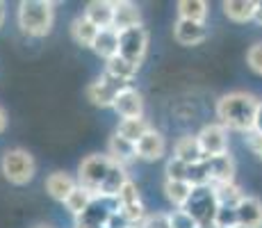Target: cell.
<instances>
[{"label": "cell", "mask_w": 262, "mask_h": 228, "mask_svg": "<svg viewBox=\"0 0 262 228\" xmlns=\"http://www.w3.org/2000/svg\"><path fill=\"white\" fill-rule=\"evenodd\" d=\"M258 103L255 96L246 94V91H233L226 94L224 98L216 103V119L226 130H235V133H249L255 128V114H258Z\"/></svg>", "instance_id": "cell-1"}, {"label": "cell", "mask_w": 262, "mask_h": 228, "mask_svg": "<svg viewBox=\"0 0 262 228\" xmlns=\"http://www.w3.org/2000/svg\"><path fill=\"white\" fill-rule=\"evenodd\" d=\"M55 5L48 0H23L18 5V14L16 21L23 34L28 37H46L53 30V21H55Z\"/></svg>", "instance_id": "cell-2"}, {"label": "cell", "mask_w": 262, "mask_h": 228, "mask_svg": "<svg viewBox=\"0 0 262 228\" xmlns=\"http://www.w3.org/2000/svg\"><path fill=\"white\" fill-rule=\"evenodd\" d=\"M0 171L12 185H28L37 174V162H34L32 153L25 149H9L3 153L0 160Z\"/></svg>", "instance_id": "cell-3"}, {"label": "cell", "mask_w": 262, "mask_h": 228, "mask_svg": "<svg viewBox=\"0 0 262 228\" xmlns=\"http://www.w3.org/2000/svg\"><path fill=\"white\" fill-rule=\"evenodd\" d=\"M216 208H219V203L214 199L212 187L203 185V187H191V194H189L187 203L183 205V210L194 217L199 226H210L214 219Z\"/></svg>", "instance_id": "cell-4"}, {"label": "cell", "mask_w": 262, "mask_h": 228, "mask_svg": "<svg viewBox=\"0 0 262 228\" xmlns=\"http://www.w3.org/2000/svg\"><path fill=\"white\" fill-rule=\"evenodd\" d=\"M110 164H112V160L107 158V153L100 155V153H94L89 155V158H84L80 162V171H78V187H82V190H87L92 196L98 194L100 190V182L105 180V176H107L110 171Z\"/></svg>", "instance_id": "cell-5"}, {"label": "cell", "mask_w": 262, "mask_h": 228, "mask_svg": "<svg viewBox=\"0 0 262 228\" xmlns=\"http://www.w3.org/2000/svg\"><path fill=\"white\" fill-rule=\"evenodd\" d=\"M146 50H148V30L144 25H135L119 32V57H123L125 62L139 67L146 57Z\"/></svg>", "instance_id": "cell-6"}, {"label": "cell", "mask_w": 262, "mask_h": 228, "mask_svg": "<svg viewBox=\"0 0 262 228\" xmlns=\"http://www.w3.org/2000/svg\"><path fill=\"white\" fill-rule=\"evenodd\" d=\"M130 85L133 82H123V80H117L112 75L103 73L96 82H92L87 87V98L92 100L96 108H112L117 94L123 91L125 87H130Z\"/></svg>", "instance_id": "cell-7"}, {"label": "cell", "mask_w": 262, "mask_h": 228, "mask_svg": "<svg viewBox=\"0 0 262 228\" xmlns=\"http://www.w3.org/2000/svg\"><path fill=\"white\" fill-rule=\"evenodd\" d=\"M196 139H199V146H201V151H203L205 160L228 153V130L221 123L203 126V130L196 135Z\"/></svg>", "instance_id": "cell-8"}, {"label": "cell", "mask_w": 262, "mask_h": 228, "mask_svg": "<svg viewBox=\"0 0 262 228\" xmlns=\"http://www.w3.org/2000/svg\"><path fill=\"white\" fill-rule=\"evenodd\" d=\"M135 151H137V158L146 162H155L167 153V139L160 130L148 128L146 133L135 141Z\"/></svg>", "instance_id": "cell-9"}, {"label": "cell", "mask_w": 262, "mask_h": 228, "mask_svg": "<svg viewBox=\"0 0 262 228\" xmlns=\"http://www.w3.org/2000/svg\"><path fill=\"white\" fill-rule=\"evenodd\" d=\"M112 110L121 119H144V98L137 89L130 85L123 91H119L114 98Z\"/></svg>", "instance_id": "cell-10"}, {"label": "cell", "mask_w": 262, "mask_h": 228, "mask_svg": "<svg viewBox=\"0 0 262 228\" xmlns=\"http://www.w3.org/2000/svg\"><path fill=\"white\" fill-rule=\"evenodd\" d=\"M235 215H237V228H262V201L244 194L235 205Z\"/></svg>", "instance_id": "cell-11"}, {"label": "cell", "mask_w": 262, "mask_h": 228, "mask_svg": "<svg viewBox=\"0 0 262 228\" xmlns=\"http://www.w3.org/2000/svg\"><path fill=\"white\" fill-rule=\"evenodd\" d=\"M173 37H176V42L183 46H199L208 37V28H205V23H194V21L178 18L173 25Z\"/></svg>", "instance_id": "cell-12"}, {"label": "cell", "mask_w": 262, "mask_h": 228, "mask_svg": "<svg viewBox=\"0 0 262 228\" xmlns=\"http://www.w3.org/2000/svg\"><path fill=\"white\" fill-rule=\"evenodd\" d=\"M114 7V16H112V30L123 32L128 28L135 25H142V14H139L137 5L128 3V0H121V3H112Z\"/></svg>", "instance_id": "cell-13"}, {"label": "cell", "mask_w": 262, "mask_h": 228, "mask_svg": "<svg viewBox=\"0 0 262 228\" xmlns=\"http://www.w3.org/2000/svg\"><path fill=\"white\" fill-rule=\"evenodd\" d=\"M78 187V182H75L73 176H69L67 171H53V174L46 178V192L50 199L59 201V203H64V201L69 199V194Z\"/></svg>", "instance_id": "cell-14"}, {"label": "cell", "mask_w": 262, "mask_h": 228, "mask_svg": "<svg viewBox=\"0 0 262 228\" xmlns=\"http://www.w3.org/2000/svg\"><path fill=\"white\" fill-rule=\"evenodd\" d=\"M210 169V185H226V182H235V162L228 153L208 158Z\"/></svg>", "instance_id": "cell-15"}, {"label": "cell", "mask_w": 262, "mask_h": 228, "mask_svg": "<svg viewBox=\"0 0 262 228\" xmlns=\"http://www.w3.org/2000/svg\"><path fill=\"white\" fill-rule=\"evenodd\" d=\"M173 158H178L180 162H185L187 167L205 160V155H203V151H201L196 135H183L178 141H176V146H173Z\"/></svg>", "instance_id": "cell-16"}, {"label": "cell", "mask_w": 262, "mask_h": 228, "mask_svg": "<svg viewBox=\"0 0 262 228\" xmlns=\"http://www.w3.org/2000/svg\"><path fill=\"white\" fill-rule=\"evenodd\" d=\"M84 18L89 23H94L98 30H105V28H112V16H114V7L112 3L107 0H94L84 7Z\"/></svg>", "instance_id": "cell-17"}, {"label": "cell", "mask_w": 262, "mask_h": 228, "mask_svg": "<svg viewBox=\"0 0 262 228\" xmlns=\"http://www.w3.org/2000/svg\"><path fill=\"white\" fill-rule=\"evenodd\" d=\"M94 53L98 55V57H103L105 62L112 57H117L119 55V32L112 28H105V30H98V34H96L94 39Z\"/></svg>", "instance_id": "cell-18"}, {"label": "cell", "mask_w": 262, "mask_h": 228, "mask_svg": "<svg viewBox=\"0 0 262 228\" xmlns=\"http://www.w3.org/2000/svg\"><path fill=\"white\" fill-rule=\"evenodd\" d=\"M107 158L114 162V164L125 167L128 162L137 160V151H135L133 141H125L123 137L112 135L110 137V144H107Z\"/></svg>", "instance_id": "cell-19"}, {"label": "cell", "mask_w": 262, "mask_h": 228, "mask_svg": "<svg viewBox=\"0 0 262 228\" xmlns=\"http://www.w3.org/2000/svg\"><path fill=\"white\" fill-rule=\"evenodd\" d=\"M255 12H258V3L255 0H226L224 3V14L235 23L253 21Z\"/></svg>", "instance_id": "cell-20"}, {"label": "cell", "mask_w": 262, "mask_h": 228, "mask_svg": "<svg viewBox=\"0 0 262 228\" xmlns=\"http://www.w3.org/2000/svg\"><path fill=\"white\" fill-rule=\"evenodd\" d=\"M110 212L98 201H92V205L75 217V228H107Z\"/></svg>", "instance_id": "cell-21"}, {"label": "cell", "mask_w": 262, "mask_h": 228, "mask_svg": "<svg viewBox=\"0 0 262 228\" xmlns=\"http://www.w3.org/2000/svg\"><path fill=\"white\" fill-rule=\"evenodd\" d=\"M128 174H125V167L121 164H110V171L107 176H105V180L100 182V190L98 194H105V196H117L121 190H123V185L128 182Z\"/></svg>", "instance_id": "cell-22"}, {"label": "cell", "mask_w": 262, "mask_h": 228, "mask_svg": "<svg viewBox=\"0 0 262 228\" xmlns=\"http://www.w3.org/2000/svg\"><path fill=\"white\" fill-rule=\"evenodd\" d=\"M137 71H139V67L125 62V59L119 57V55L105 62V73L112 75V78H117V80H123V82H133L135 75H137Z\"/></svg>", "instance_id": "cell-23"}, {"label": "cell", "mask_w": 262, "mask_h": 228, "mask_svg": "<svg viewBox=\"0 0 262 228\" xmlns=\"http://www.w3.org/2000/svg\"><path fill=\"white\" fill-rule=\"evenodd\" d=\"M178 14H180V18H185V21L205 23V16H208V3H205V0H180Z\"/></svg>", "instance_id": "cell-24"}, {"label": "cell", "mask_w": 262, "mask_h": 228, "mask_svg": "<svg viewBox=\"0 0 262 228\" xmlns=\"http://www.w3.org/2000/svg\"><path fill=\"white\" fill-rule=\"evenodd\" d=\"M71 34H73L75 44L89 46V48H92L96 34H98V28H96L94 23H89L84 16H78V18H75V21L71 23Z\"/></svg>", "instance_id": "cell-25"}, {"label": "cell", "mask_w": 262, "mask_h": 228, "mask_svg": "<svg viewBox=\"0 0 262 228\" xmlns=\"http://www.w3.org/2000/svg\"><path fill=\"white\" fill-rule=\"evenodd\" d=\"M214 192V199L219 205L224 208H235L242 201V196H244V192L239 190L235 182H226V185H210Z\"/></svg>", "instance_id": "cell-26"}, {"label": "cell", "mask_w": 262, "mask_h": 228, "mask_svg": "<svg viewBox=\"0 0 262 228\" xmlns=\"http://www.w3.org/2000/svg\"><path fill=\"white\" fill-rule=\"evenodd\" d=\"M148 128H150V126L146 123V119H121L119 121V128H117V133H114V135L123 137L125 141H133V144H135V141H137Z\"/></svg>", "instance_id": "cell-27"}, {"label": "cell", "mask_w": 262, "mask_h": 228, "mask_svg": "<svg viewBox=\"0 0 262 228\" xmlns=\"http://www.w3.org/2000/svg\"><path fill=\"white\" fill-rule=\"evenodd\" d=\"M164 194L176 208H183L191 194V185L187 180H167L164 182Z\"/></svg>", "instance_id": "cell-28"}, {"label": "cell", "mask_w": 262, "mask_h": 228, "mask_svg": "<svg viewBox=\"0 0 262 228\" xmlns=\"http://www.w3.org/2000/svg\"><path fill=\"white\" fill-rule=\"evenodd\" d=\"M92 201H94V196L89 194L87 190H82V187H75L71 194H69V199L64 201V208H67V210L71 212L73 217H78V215H82V212L87 210L89 205H92Z\"/></svg>", "instance_id": "cell-29"}, {"label": "cell", "mask_w": 262, "mask_h": 228, "mask_svg": "<svg viewBox=\"0 0 262 228\" xmlns=\"http://www.w3.org/2000/svg\"><path fill=\"white\" fill-rule=\"evenodd\" d=\"M185 180H187L191 187H203V185H210V169H208V160L196 162V164H189V167H187V176H185Z\"/></svg>", "instance_id": "cell-30"}, {"label": "cell", "mask_w": 262, "mask_h": 228, "mask_svg": "<svg viewBox=\"0 0 262 228\" xmlns=\"http://www.w3.org/2000/svg\"><path fill=\"white\" fill-rule=\"evenodd\" d=\"M167 221H169V228H199L196 219L191 215L183 210V208H176L167 215Z\"/></svg>", "instance_id": "cell-31"}, {"label": "cell", "mask_w": 262, "mask_h": 228, "mask_svg": "<svg viewBox=\"0 0 262 228\" xmlns=\"http://www.w3.org/2000/svg\"><path fill=\"white\" fill-rule=\"evenodd\" d=\"M214 228H237V215H235V208H224L219 205L214 212L212 219Z\"/></svg>", "instance_id": "cell-32"}, {"label": "cell", "mask_w": 262, "mask_h": 228, "mask_svg": "<svg viewBox=\"0 0 262 228\" xmlns=\"http://www.w3.org/2000/svg\"><path fill=\"white\" fill-rule=\"evenodd\" d=\"M164 174H167V180H185V176H187V164L171 155V158L167 160V169H164Z\"/></svg>", "instance_id": "cell-33"}, {"label": "cell", "mask_w": 262, "mask_h": 228, "mask_svg": "<svg viewBox=\"0 0 262 228\" xmlns=\"http://www.w3.org/2000/svg\"><path fill=\"white\" fill-rule=\"evenodd\" d=\"M246 64L251 67V71H255L258 75H262V42L253 44L246 50Z\"/></svg>", "instance_id": "cell-34"}, {"label": "cell", "mask_w": 262, "mask_h": 228, "mask_svg": "<svg viewBox=\"0 0 262 228\" xmlns=\"http://www.w3.org/2000/svg\"><path fill=\"white\" fill-rule=\"evenodd\" d=\"M244 144L253 155H260L262 153V133H258L255 128L244 133Z\"/></svg>", "instance_id": "cell-35"}, {"label": "cell", "mask_w": 262, "mask_h": 228, "mask_svg": "<svg viewBox=\"0 0 262 228\" xmlns=\"http://www.w3.org/2000/svg\"><path fill=\"white\" fill-rule=\"evenodd\" d=\"M142 228H169L167 215L164 212H155V215H146L142 221Z\"/></svg>", "instance_id": "cell-36"}, {"label": "cell", "mask_w": 262, "mask_h": 228, "mask_svg": "<svg viewBox=\"0 0 262 228\" xmlns=\"http://www.w3.org/2000/svg\"><path fill=\"white\" fill-rule=\"evenodd\" d=\"M7 121H9V116H7V110L0 105V135L7 130Z\"/></svg>", "instance_id": "cell-37"}, {"label": "cell", "mask_w": 262, "mask_h": 228, "mask_svg": "<svg viewBox=\"0 0 262 228\" xmlns=\"http://www.w3.org/2000/svg\"><path fill=\"white\" fill-rule=\"evenodd\" d=\"M255 130L262 133V103H258V114H255Z\"/></svg>", "instance_id": "cell-38"}, {"label": "cell", "mask_w": 262, "mask_h": 228, "mask_svg": "<svg viewBox=\"0 0 262 228\" xmlns=\"http://www.w3.org/2000/svg\"><path fill=\"white\" fill-rule=\"evenodd\" d=\"M5 16H7V9H5V3H0V28L5 25Z\"/></svg>", "instance_id": "cell-39"}, {"label": "cell", "mask_w": 262, "mask_h": 228, "mask_svg": "<svg viewBox=\"0 0 262 228\" xmlns=\"http://www.w3.org/2000/svg\"><path fill=\"white\" fill-rule=\"evenodd\" d=\"M253 21H258L262 25V3H258V12H255V18Z\"/></svg>", "instance_id": "cell-40"}, {"label": "cell", "mask_w": 262, "mask_h": 228, "mask_svg": "<svg viewBox=\"0 0 262 228\" xmlns=\"http://www.w3.org/2000/svg\"><path fill=\"white\" fill-rule=\"evenodd\" d=\"M37 228H50V226H37Z\"/></svg>", "instance_id": "cell-41"}, {"label": "cell", "mask_w": 262, "mask_h": 228, "mask_svg": "<svg viewBox=\"0 0 262 228\" xmlns=\"http://www.w3.org/2000/svg\"><path fill=\"white\" fill-rule=\"evenodd\" d=\"M258 158H260V160H262V153H260V155H258Z\"/></svg>", "instance_id": "cell-42"}]
</instances>
